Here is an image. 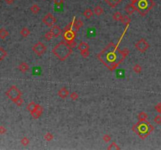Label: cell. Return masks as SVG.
<instances>
[{
  "label": "cell",
  "mask_w": 161,
  "mask_h": 150,
  "mask_svg": "<svg viewBox=\"0 0 161 150\" xmlns=\"http://www.w3.org/2000/svg\"><path fill=\"white\" fill-rule=\"evenodd\" d=\"M133 70L135 73H140L142 71V67L140 64L138 63H136L134 66H133Z\"/></svg>",
  "instance_id": "83f0119b"
},
{
  "label": "cell",
  "mask_w": 161,
  "mask_h": 150,
  "mask_svg": "<svg viewBox=\"0 0 161 150\" xmlns=\"http://www.w3.org/2000/svg\"><path fill=\"white\" fill-rule=\"evenodd\" d=\"M135 48L140 52H145L149 48V44L145 39H141L138 42H136Z\"/></svg>",
  "instance_id": "ba28073f"
},
{
  "label": "cell",
  "mask_w": 161,
  "mask_h": 150,
  "mask_svg": "<svg viewBox=\"0 0 161 150\" xmlns=\"http://www.w3.org/2000/svg\"><path fill=\"white\" fill-rule=\"evenodd\" d=\"M125 12L128 14V15H131L133 14L135 11H137V7L133 5L132 3H130V4H128L126 6L125 9H124Z\"/></svg>",
  "instance_id": "4fadbf2b"
},
{
  "label": "cell",
  "mask_w": 161,
  "mask_h": 150,
  "mask_svg": "<svg viewBox=\"0 0 161 150\" xmlns=\"http://www.w3.org/2000/svg\"><path fill=\"white\" fill-rule=\"evenodd\" d=\"M44 37H45V39H46V41H50V40L53 39V36L52 33L50 32V31H48V32H46V33L45 34Z\"/></svg>",
  "instance_id": "836d02e7"
},
{
  "label": "cell",
  "mask_w": 161,
  "mask_h": 150,
  "mask_svg": "<svg viewBox=\"0 0 161 150\" xmlns=\"http://www.w3.org/2000/svg\"><path fill=\"white\" fill-rule=\"evenodd\" d=\"M18 69L21 73H27L29 70V66L27 63L23 62V63H20V65L18 66Z\"/></svg>",
  "instance_id": "5bb4252c"
},
{
  "label": "cell",
  "mask_w": 161,
  "mask_h": 150,
  "mask_svg": "<svg viewBox=\"0 0 161 150\" xmlns=\"http://www.w3.org/2000/svg\"><path fill=\"white\" fill-rule=\"evenodd\" d=\"M75 20H76V17H73L72 20L64 27V31L62 33V35H63V38H64V40L69 42H71V41H73L75 39V38L76 36V31H73V24H74V22H75Z\"/></svg>",
  "instance_id": "8992f818"
},
{
  "label": "cell",
  "mask_w": 161,
  "mask_h": 150,
  "mask_svg": "<svg viewBox=\"0 0 161 150\" xmlns=\"http://www.w3.org/2000/svg\"><path fill=\"white\" fill-rule=\"evenodd\" d=\"M6 129L3 126H0V134H6Z\"/></svg>",
  "instance_id": "ab89813d"
},
{
  "label": "cell",
  "mask_w": 161,
  "mask_h": 150,
  "mask_svg": "<svg viewBox=\"0 0 161 150\" xmlns=\"http://www.w3.org/2000/svg\"><path fill=\"white\" fill-rule=\"evenodd\" d=\"M21 145H23L24 146H27V145H29V143H30V140H29L27 137H24L23 138H21Z\"/></svg>",
  "instance_id": "4dcf8cb0"
},
{
  "label": "cell",
  "mask_w": 161,
  "mask_h": 150,
  "mask_svg": "<svg viewBox=\"0 0 161 150\" xmlns=\"http://www.w3.org/2000/svg\"><path fill=\"white\" fill-rule=\"evenodd\" d=\"M132 130L142 139H145L154 131V127L147 121L142 122L138 121L136 124L133 125Z\"/></svg>",
  "instance_id": "3957f363"
},
{
  "label": "cell",
  "mask_w": 161,
  "mask_h": 150,
  "mask_svg": "<svg viewBox=\"0 0 161 150\" xmlns=\"http://www.w3.org/2000/svg\"><path fill=\"white\" fill-rule=\"evenodd\" d=\"M153 0H138L137 3L135 5L137 7V11L141 16L145 17L155 6Z\"/></svg>",
  "instance_id": "277c9868"
},
{
  "label": "cell",
  "mask_w": 161,
  "mask_h": 150,
  "mask_svg": "<svg viewBox=\"0 0 161 150\" xmlns=\"http://www.w3.org/2000/svg\"><path fill=\"white\" fill-rule=\"evenodd\" d=\"M90 54V52L89 49H86V50H83V51H80V55L83 57V58H87L89 57Z\"/></svg>",
  "instance_id": "f546056e"
},
{
  "label": "cell",
  "mask_w": 161,
  "mask_h": 150,
  "mask_svg": "<svg viewBox=\"0 0 161 150\" xmlns=\"http://www.w3.org/2000/svg\"><path fill=\"white\" fill-rule=\"evenodd\" d=\"M154 122L156 124H161V115H157L156 117H155L154 118Z\"/></svg>",
  "instance_id": "d590c367"
},
{
  "label": "cell",
  "mask_w": 161,
  "mask_h": 150,
  "mask_svg": "<svg viewBox=\"0 0 161 150\" xmlns=\"http://www.w3.org/2000/svg\"><path fill=\"white\" fill-rule=\"evenodd\" d=\"M155 109L161 115V102L158 103V104L155 106Z\"/></svg>",
  "instance_id": "f35d334b"
},
{
  "label": "cell",
  "mask_w": 161,
  "mask_h": 150,
  "mask_svg": "<svg viewBox=\"0 0 161 150\" xmlns=\"http://www.w3.org/2000/svg\"><path fill=\"white\" fill-rule=\"evenodd\" d=\"M69 96H70L71 99L73 100V101H76L79 99V94L77 92H73L70 93Z\"/></svg>",
  "instance_id": "1f68e13d"
},
{
  "label": "cell",
  "mask_w": 161,
  "mask_h": 150,
  "mask_svg": "<svg viewBox=\"0 0 161 150\" xmlns=\"http://www.w3.org/2000/svg\"><path fill=\"white\" fill-rule=\"evenodd\" d=\"M53 3L56 7H61L64 3V0H53Z\"/></svg>",
  "instance_id": "e575fe53"
},
{
  "label": "cell",
  "mask_w": 161,
  "mask_h": 150,
  "mask_svg": "<svg viewBox=\"0 0 161 150\" xmlns=\"http://www.w3.org/2000/svg\"><path fill=\"white\" fill-rule=\"evenodd\" d=\"M5 3L8 5H11L14 3V0H4Z\"/></svg>",
  "instance_id": "60d3db41"
},
{
  "label": "cell",
  "mask_w": 161,
  "mask_h": 150,
  "mask_svg": "<svg viewBox=\"0 0 161 150\" xmlns=\"http://www.w3.org/2000/svg\"><path fill=\"white\" fill-rule=\"evenodd\" d=\"M43 113V107L41 105L37 104L36 109L31 113V115L34 119H39L42 116Z\"/></svg>",
  "instance_id": "30bf717a"
},
{
  "label": "cell",
  "mask_w": 161,
  "mask_h": 150,
  "mask_svg": "<svg viewBox=\"0 0 161 150\" xmlns=\"http://www.w3.org/2000/svg\"><path fill=\"white\" fill-rule=\"evenodd\" d=\"M122 17H123V14H122L120 12H119V11L114 13V14L112 15V18H113V20H116V21H120L121 19H122Z\"/></svg>",
  "instance_id": "484cf974"
},
{
  "label": "cell",
  "mask_w": 161,
  "mask_h": 150,
  "mask_svg": "<svg viewBox=\"0 0 161 150\" xmlns=\"http://www.w3.org/2000/svg\"><path fill=\"white\" fill-rule=\"evenodd\" d=\"M44 139L46 141H51L53 139V135L52 133L50 132H46L44 135Z\"/></svg>",
  "instance_id": "f1b7e54d"
},
{
  "label": "cell",
  "mask_w": 161,
  "mask_h": 150,
  "mask_svg": "<svg viewBox=\"0 0 161 150\" xmlns=\"http://www.w3.org/2000/svg\"><path fill=\"white\" fill-rule=\"evenodd\" d=\"M53 54L61 61L66 60L72 53V49L65 41H61L52 49Z\"/></svg>",
  "instance_id": "7a4b0ae2"
},
{
  "label": "cell",
  "mask_w": 161,
  "mask_h": 150,
  "mask_svg": "<svg viewBox=\"0 0 161 150\" xmlns=\"http://www.w3.org/2000/svg\"><path fill=\"white\" fill-rule=\"evenodd\" d=\"M30 10H31V12H32L34 14H38L40 12L41 9H40L39 6L38 4H33L31 6Z\"/></svg>",
  "instance_id": "d6986e66"
},
{
  "label": "cell",
  "mask_w": 161,
  "mask_h": 150,
  "mask_svg": "<svg viewBox=\"0 0 161 150\" xmlns=\"http://www.w3.org/2000/svg\"><path fill=\"white\" fill-rule=\"evenodd\" d=\"M46 50H47L46 46L42 42H38L33 46V47H32V51L35 52L36 55L39 56H42L43 55H44Z\"/></svg>",
  "instance_id": "52a82bcc"
},
{
  "label": "cell",
  "mask_w": 161,
  "mask_h": 150,
  "mask_svg": "<svg viewBox=\"0 0 161 150\" xmlns=\"http://www.w3.org/2000/svg\"><path fill=\"white\" fill-rule=\"evenodd\" d=\"M57 95H58V96L60 98L64 99H66L70 95V92H69V91L65 87H63V88L59 89V91L57 92Z\"/></svg>",
  "instance_id": "7c38bea8"
},
{
  "label": "cell",
  "mask_w": 161,
  "mask_h": 150,
  "mask_svg": "<svg viewBox=\"0 0 161 150\" xmlns=\"http://www.w3.org/2000/svg\"><path fill=\"white\" fill-rule=\"evenodd\" d=\"M93 12L90 8L86 9V10H84V12H83V16H84L86 19H90V18L93 17Z\"/></svg>",
  "instance_id": "44dd1931"
},
{
  "label": "cell",
  "mask_w": 161,
  "mask_h": 150,
  "mask_svg": "<svg viewBox=\"0 0 161 150\" xmlns=\"http://www.w3.org/2000/svg\"><path fill=\"white\" fill-rule=\"evenodd\" d=\"M93 13H94L95 15L100 17V16H102V15L104 13V10H103V8H102V6H96L94 7V9H93Z\"/></svg>",
  "instance_id": "ac0fdd59"
},
{
  "label": "cell",
  "mask_w": 161,
  "mask_h": 150,
  "mask_svg": "<svg viewBox=\"0 0 161 150\" xmlns=\"http://www.w3.org/2000/svg\"><path fill=\"white\" fill-rule=\"evenodd\" d=\"M77 48L79 51H83V50H86V49H90V46L87 42H81L78 46H77Z\"/></svg>",
  "instance_id": "e0dca14e"
},
{
  "label": "cell",
  "mask_w": 161,
  "mask_h": 150,
  "mask_svg": "<svg viewBox=\"0 0 161 150\" xmlns=\"http://www.w3.org/2000/svg\"><path fill=\"white\" fill-rule=\"evenodd\" d=\"M50 32L52 33L53 38H58L60 35L62 34V32H63V31H62V30L60 28L59 26H57V25H53V26L51 27V29H50Z\"/></svg>",
  "instance_id": "8fae6325"
},
{
  "label": "cell",
  "mask_w": 161,
  "mask_h": 150,
  "mask_svg": "<svg viewBox=\"0 0 161 150\" xmlns=\"http://www.w3.org/2000/svg\"><path fill=\"white\" fill-rule=\"evenodd\" d=\"M108 149H109V150H111V149H116V150H119V149H120V148H119V145L114 141V142H112V143L108 147Z\"/></svg>",
  "instance_id": "d6a6232c"
},
{
  "label": "cell",
  "mask_w": 161,
  "mask_h": 150,
  "mask_svg": "<svg viewBox=\"0 0 161 150\" xmlns=\"http://www.w3.org/2000/svg\"><path fill=\"white\" fill-rule=\"evenodd\" d=\"M131 19L128 16H126V15H123V17H122V19H121V23L123 24H124V25H126V24H130V22H131Z\"/></svg>",
  "instance_id": "d4e9b609"
},
{
  "label": "cell",
  "mask_w": 161,
  "mask_h": 150,
  "mask_svg": "<svg viewBox=\"0 0 161 150\" xmlns=\"http://www.w3.org/2000/svg\"><path fill=\"white\" fill-rule=\"evenodd\" d=\"M6 96L12 100L17 106H21L23 104V99L21 98V92L17 88V86L13 85L10 87V88L6 92Z\"/></svg>",
  "instance_id": "5b68a950"
},
{
  "label": "cell",
  "mask_w": 161,
  "mask_h": 150,
  "mask_svg": "<svg viewBox=\"0 0 161 150\" xmlns=\"http://www.w3.org/2000/svg\"><path fill=\"white\" fill-rule=\"evenodd\" d=\"M83 20H81L80 19L75 20V22H74V24H73V29H74L76 31H79V29H80L81 27H83Z\"/></svg>",
  "instance_id": "9a60e30c"
},
{
  "label": "cell",
  "mask_w": 161,
  "mask_h": 150,
  "mask_svg": "<svg viewBox=\"0 0 161 150\" xmlns=\"http://www.w3.org/2000/svg\"><path fill=\"white\" fill-rule=\"evenodd\" d=\"M111 139H112V137H111L109 134H104V136H103V140H104L105 142H109V141H110Z\"/></svg>",
  "instance_id": "8d00e7d4"
},
{
  "label": "cell",
  "mask_w": 161,
  "mask_h": 150,
  "mask_svg": "<svg viewBox=\"0 0 161 150\" xmlns=\"http://www.w3.org/2000/svg\"><path fill=\"white\" fill-rule=\"evenodd\" d=\"M7 36H9V32L7 30H6L5 28L0 29V38H1L2 39H5Z\"/></svg>",
  "instance_id": "603a6c76"
},
{
  "label": "cell",
  "mask_w": 161,
  "mask_h": 150,
  "mask_svg": "<svg viewBox=\"0 0 161 150\" xmlns=\"http://www.w3.org/2000/svg\"><path fill=\"white\" fill-rule=\"evenodd\" d=\"M43 23L44 24H46L47 27H53L55 23L57 22V19L56 17L50 13H48L42 20Z\"/></svg>",
  "instance_id": "9c48e42d"
},
{
  "label": "cell",
  "mask_w": 161,
  "mask_h": 150,
  "mask_svg": "<svg viewBox=\"0 0 161 150\" xmlns=\"http://www.w3.org/2000/svg\"><path fill=\"white\" fill-rule=\"evenodd\" d=\"M30 33H31V31H30V30H29L28 27H23V28L21 30V31H20L21 35L22 37H24V38L28 37V36L30 34Z\"/></svg>",
  "instance_id": "7402d4cb"
},
{
  "label": "cell",
  "mask_w": 161,
  "mask_h": 150,
  "mask_svg": "<svg viewBox=\"0 0 161 150\" xmlns=\"http://www.w3.org/2000/svg\"><path fill=\"white\" fill-rule=\"evenodd\" d=\"M105 1L109 5L111 8H116L123 0H105Z\"/></svg>",
  "instance_id": "2e32d148"
},
{
  "label": "cell",
  "mask_w": 161,
  "mask_h": 150,
  "mask_svg": "<svg viewBox=\"0 0 161 150\" xmlns=\"http://www.w3.org/2000/svg\"><path fill=\"white\" fill-rule=\"evenodd\" d=\"M7 56V52L6 51L3 49V48H1L0 47V61L3 60Z\"/></svg>",
  "instance_id": "4316f807"
},
{
  "label": "cell",
  "mask_w": 161,
  "mask_h": 150,
  "mask_svg": "<svg viewBox=\"0 0 161 150\" xmlns=\"http://www.w3.org/2000/svg\"><path fill=\"white\" fill-rule=\"evenodd\" d=\"M147 118H148V114H146L145 112H141V113H139V114H138V121H139V122L147 121Z\"/></svg>",
  "instance_id": "ffe728a7"
},
{
  "label": "cell",
  "mask_w": 161,
  "mask_h": 150,
  "mask_svg": "<svg viewBox=\"0 0 161 150\" xmlns=\"http://www.w3.org/2000/svg\"><path fill=\"white\" fill-rule=\"evenodd\" d=\"M36 106H37V104H36L35 102H29V103L28 104V106H27V109H28V111H29L30 113H31L32 111H33V110L36 109Z\"/></svg>",
  "instance_id": "cb8c5ba5"
},
{
  "label": "cell",
  "mask_w": 161,
  "mask_h": 150,
  "mask_svg": "<svg viewBox=\"0 0 161 150\" xmlns=\"http://www.w3.org/2000/svg\"><path fill=\"white\" fill-rule=\"evenodd\" d=\"M129 52L130 51L128 49L126 48L120 50L119 49V45L110 42L98 54V58L109 70L112 71L126 59Z\"/></svg>",
  "instance_id": "6da1fadb"
},
{
  "label": "cell",
  "mask_w": 161,
  "mask_h": 150,
  "mask_svg": "<svg viewBox=\"0 0 161 150\" xmlns=\"http://www.w3.org/2000/svg\"><path fill=\"white\" fill-rule=\"evenodd\" d=\"M68 44H69V46L72 48V49H73V48H75L76 46H77V43L75 42V40H73V41H71V42H67Z\"/></svg>",
  "instance_id": "74e56055"
}]
</instances>
